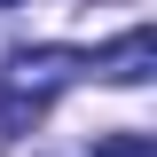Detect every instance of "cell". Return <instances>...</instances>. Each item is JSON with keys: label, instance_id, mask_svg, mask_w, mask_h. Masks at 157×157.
<instances>
[{"label": "cell", "instance_id": "1", "mask_svg": "<svg viewBox=\"0 0 157 157\" xmlns=\"http://www.w3.org/2000/svg\"><path fill=\"white\" fill-rule=\"evenodd\" d=\"M149 71H157V32H149V24L118 32L110 47H94V55H86V78H110V86H141Z\"/></svg>", "mask_w": 157, "mask_h": 157}, {"label": "cell", "instance_id": "2", "mask_svg": "<svg viewBox=\"0 0 157 157\" xmlns=\"http://www.w3.org/2000/svg\"><path fill=\"white\" fill-rule=\"evenodd\" d=\"M94 157H157V141L149 134H110V141H94Z\"/></svg>", "mask_w": 157, "mask_h": 157}, {"label": "cell", "instance_id": "3", "mask_svg": "<svg viewBox=\"0 0 157 157\" xmlns=\"http://www.w3.org/2000/svg\"><path fill=\"white\" fill-rule=\"evenodd\" d=\"M0 8H16V0H0Z\"/></svg>", "mask_w": 157, "mask_h": 157}]
</instances>
